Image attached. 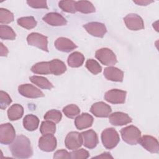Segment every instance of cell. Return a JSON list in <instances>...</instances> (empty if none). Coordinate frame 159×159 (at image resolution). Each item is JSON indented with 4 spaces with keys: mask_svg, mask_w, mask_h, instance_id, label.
<instances>
[{
    "mask_svg": "<svg viewBox=\"0 0 159 159\" xmlns=\"http://www.w3.org/2000/svg\"><path fill=\"white\" fill-rule=\"evenodd\" d=\"M9 149L12 156L17 158H28L32 157L33 150L29 139L25 135H18L11 143Z\"/></svg>",
    "mask_w": 159,
    "mask_h": 159,
    "instance_id": "1",
    "label": "cell"
},
{
    "mask_svg": "<svg viewBox=\"0 0 159 159\" xmlns=\"http://www.w3.org/2000/svg\"><path fill=\"white\" fill-rule=\"evenodd\" d=\"M101 140L104 147L110 150L117 145L120 137L118 132L114 128H107L101 134Z\"/></svg>",
    "mask_w": 159,
    "mask_h": 159,
    "instance_id": "2",
    "label": "cell"
},
{
    "mask_svg": "<svg viewBox=\"0 0 159 159\" xmlns=\"http://www.w3.org/2000/svg\"><path fill=\"white\" fill-rule=\"evenodd\" d=\"M120 134L123 140L129 145H136L141 137L140 130L134 125H129L120 130Z\"/></svg>",
    "mask_w": 159,
    "mask_h": 159,
    "instance_id": "3",
    "label": "cell"
},
{
    "mask_svg": "<svg viewBox=\"0 0 159 159\" xmlns=\"http://www.w3.org/2000/svg\"><path fill=\"white\" fill-rule=\"evenodd\" d=\"M95 57L104 65L111 66L117 62L115 53L107 48H102L98 50L95 53Z\"/></svg>",
    "mask_w": 159,
    "mask_h": 159,
    "instance_id": "4",
    "label": "cell"
},
{
    "mask_svg": "<svg viewBox=\"0 0 159 159\" xmlns=\"http://www.w3.org/2000/svg\"><path fill=\"white\" fill-rule=\"evenodd\" d=\"M16 136V131L10 123L1 124L0 126V142L1 144L9 145L11 144Z\"/></svg>",
    "mask_w": 159,
    "mask_h": 159,
    "instance_id": "5",
    "label": "cell"
},
{
    "mask_svg": "<svg viewBox=\"0 0 159 159\" xmlns=\"http://www.w3.org/2000/svg\"><path fill=\"white\" fill-rule=\"evenodd\" d=\"M27 41L29 45L36 47L43 51L48 52L47 37L41 34L32 32L27 37Z\"/></svg>",
    "mask_w": 159,
    "mask_h": 159,
    "instance_id": "6",
    "label": "cell"
},
{
    "mask_svg": "<svg viewBox=\"0 0 159 159\" xmlns=\"http://www.w3.org/2000/svg\"><path fill=\"white\" fill-rule=\"evenodd\" d=\"M127 92L118 89H112L107 91L104 94V99L114 104H123L125 101Z\"/></svg>",
    "mask_w": 159,
    "mask_h": 159,
    "instance_id": "7",
    "label": "cell"
},
{
    "mask_svg": "<svg viewBox=\"0 0 159 159\" xmlns=\"http://www.w3.org/2000/svg\"><path fill=\"white\" fill-rule=\"evenodd\" d=\"M126 27L131 30H139L144 29V23L142 17L137 14H129L124 18Z\"/></svg>",
    "mask_w": 159,
    "mask_h": 159,
    "instance_id": "8",
    "label": "cell"
},
{
    "mask_svg": "<svg viewBox=\"0 0 159 159\" xmlns=\"http://www.w3.org/2000/svg\"><path fill=\"white\" fill-rule=\"evenodd\" d=\"M18 91L22 96L28 98H37L44 96L43 92L32 84H24L18 87Z\"/></svg>",
    "mask_w": 159,
    "mask_h": 159,
    "instance_id": "9",
    "label": "cell"
},
{
    "mask_svg": "<svg viewBox=\"0 0 159 159\" xmlns=\"http://www.w3.org/2000/svg\"><path fill=\"white\" fill-rule=\"evenodd\" d=\"M83 27L90 35L102 38L107 32L105 25L98 22H91L83 25Z\"/></svg>",
    "mask_w": 159,
    "mask_h": 159,
    "instance_id": "10",
    "label": "cell"
},
{
    "mask_svg": "<svg viewBox=\"0 0 159 159\" xmlns=\"http://www.w3.org/2000/svg\"><path fill=\"white\" fill-rule=\"evenodd\" d=\"M139 143L147 151L152 153H158L159 145L157 139L151 135H145L140 138Z\"/></svg>",
    "mask_w": 159,
    "mask_h": 159,
    "instance_id": "11",
    "label": "cell"
},
{
    "mask_svg": "<svg viewBox=\"0 0 159 159\" xmlns=\"http://www.w3.org/2000/svg\"><path fill=\"white\" fill-rule=\"evenodd\" d=\"M57 139L53 134L43 135L39 140V147L44 152L53 151L57 147Z\"/></svg>",
    "mask_w": 159,
    "mask_h": 159,
    "instance_id": "12",
    "label": "cell"
},
{
    "mask_svg": "<svg viewBox=\"0 0 159 159\" xmlns=\"http://www.w3.org/2000/svg\"><path fill=\"white\" fill-rule=\"evenodd\" d=\"M65 144L68 149L72 150L78 149L83 144L81 134L78 132H69L65 139Z\"/></svg>",
    "mask_w": 159,
    "mask_h": 159,
    "instance_id": "13",
    "label": "cell"
},
{
    "mask_svg": "<svg viewBox=\"0 0 159 159\" xmlns=\"http://www.w3.org/2000/svg\"><path fill=\"white\" fill-rule=\"evenodd\" d=\"M111 111V106L102 101L93 104L90 109V112L98 117H107Z\"/></svg>",
    "mask_w": 159,
    "mask_h": 159,
    "instance_id": "14",
    "label": "cell"
},
{
    "mask_svg": "<svg viewBox=\"0 0 159 159\" xmlns=\"http://www.w3.org/2000/svg\"><path fill=\"white\" fill-rule=\"evenodd\" d=\"M83 139V145L89 148L93 149L98 144V137L96 132L93 130H88L81 133Z\"/></svg>",
    "mask_w": 159,
    "mask_h": 159,
    "instance_id": "15",
    "label": "cell"
},
{
    "mask_svg": "<svg viewBox=\"0 0 159 159\" xmlns=\"http://www.w3.org/2000/svg\"><path fill=\"white\" fill-rule=\"evenodd\" d=\"M109 122L116 126L126 125L132 122V118L127 114L122 112H115L110 114L109 117Z\"/></svg>",
    "mask_w": 159,
    "mask_h": 159,
    "instance_id": "16",
    "label": "cell"
},
{
    "mask_svg": "<svg viewBox=\"0 0 159 159\" xmlns=\"http://www.w3.org/2000/svg\"><path fill=\"white\" fill-rule=\"evenodd\" d=\"M43 20L52 26H63L67 24L66 19L57 12H49L43 17Z\"/></svg>",
    "mask_w": 159,
    "mask_h": 159,
    "instance_id": "17",
    "label": "cell"
},
{
    "mask_svg": "<svg viewBox=\"0 0 159 159\" xmlns=\"http://www.w3.org/2000/svg\"><path fill=\"white\" fill-rule=\"evenodd\" d=\"M54 45L58 50L63 52H70L77 48L76 45L74 42L65 37L58 38L55 40Z\"/></svg>",
    "mask_w": 159,
    "mask_h": 159,
    "instance_id": "18",
    "label": "cell"
},
{
    "mask_svg": "<svg viewBox=\"0 0 159 159\" xmlns=\"http://www.w3.org/2000/svg\"><path fill=\"white\" fill-rule=\"evenodd\" d=\"M104 76L109 81L122 82L124 78V72L114 66H109L104 69Z\"/></svg>",
    "mask_w": 159,
    "mask_h": 159,
    "instance_id": "19",
    "label": "cell"
},
{
    "mask_svg": "<svg viewBox=\"0 0 159 159\" xmlns=\"http://www.w3.org/2000/svg\"><path fill=\"white\" fill-rule=\"evenodd\" d=\"M94 119L88 113H82L75 119V125L78 130H83L91 127Z\"/></svg>",
    "mask_w": 159,
    "mask_h": 159,
    "instance_id": "20",
    "label": "cell"
},
{
    "mask_svg": "<svg viewBox=\"0 0 159 159\" xmlns=\"http://www.w3.org/2000/svg\"><path fill=\"white\" fill-rule=\"evenodd\" d=\"M50 69L51 74L58 76L66 71V66L62 61L58 59H53L50 61Z\"/></svg>",
    "mask_w": 159,
    "mask_h": 159,
    "instance_id": "21",
    "label": "cell"
},
{
    "mask_svg": "<svg viewBox=\"0 0 159 159\" xmlns=\"http://www.w3.org/2000/svg\"><path fill=\"white\" fill-rule=\"evenodd\" d=\"M39 124V118L33 114H28L25 116L23 119L24 127L29 131H34L36 130Z\"/></svg>",
    "mask_w": 159,
    "mask_h": 159,
    "instance_id": "22",
    "label": "cell"
},
{
    "mask_svg": "<svg viewBox=\"0 0 159 159\" xmlns=\"http://www.w3.org/2000/svg\"><path fill=\"white\" fill-rule=\"evenodd\" d=\"M84 61V55L79 52H75L71 53L67 60L68 64L69 66L72 68H78L83 64Z\"/></svg>",
    "mask_w": 159,
    "mask_h": 159,
    "instance_id": "23",
    "label": "cell"
},
{
    "mask_svg": "<svg viewBox=\"0 0 159 159\" xmlns=\"http://www.w3.org/2000/svg\"><path fill=\"white\" fill-rule=\"evenodd\" d=\"M24 114L23 107L18 104L11 106L7 110V116L10 120H17L20 119Z\"/></svg>",
    "mask_w": 159,
    "mask_h": 159,
    "instance_id": "24",
    "label": "cell"
},
{
    "mask_svg": "<svg viewBox=\"0 0 159 159\" xmlns=\"http://www.w3.org/2000/svg\"><path fill=\"white\" fill-rule=\"evenodd\" d=\"M30 81L42 89H51L53 86L47 78L40 76H32L29 78Z\"/></svg>",
    "mask_w": 159,
    "mask_h": 159,
    "instance_id": "25",
    "label": "cell"
},
{
    "mask_svg": "<svg viewBox=\"0 0 159 159\" xmlns=\"http://www.w3.org/2000/svg\"><path fill=\"white\" fill-rule=\"evenodd\" d=\"M31 71L35 74H51L50 69V61H41L37 63L31 67Z\"/></svg>",
    "mask_w": 159,
    "mask_h": 159,
    "instance_id": "26",
    "label": "cell"
},
{
    "mask_svg": "<svg viewBox=\"0 0 159 159\" xmlns=\"http://www.w3.org/2000/svg\"><path fill=\"white\" fill-rule=\"evenodd\" d=\"M76 11L83 14L93 13L96 11L93 4L88 1H76Z\"/></svg>",
    "mask_w": 159,
    "mask_h": 159,
    "instance_id": "27",
    "label": "cell"
},
{
    "mask_svg": "<svg viewBox=\"0 0 159 159\" xmlns=\"http://www.w3.org/2000/svg\"><path fill=\"white\" fill-rule=\"evenodd\" d=\"M16 37V34L11 27L6 25H0V37L1 39L13 40Z\"/></svg>",
    "mask_w": 159,
    "mask_h": 159,
    "instance_id": "28",
    "label": "cell"
},
{
    "mask_svg": "<svg viewBox=\"0 0 159 159\" xmlns=\"http://www.w3.org/2000/svg\"><path fill=\"white\" fill-rule=\"evenodd\" d=\"M17 22L19 25L26 29H32L37 25V21L33 16L19 18L17 20Z\"/></svg>",
    "mask_w": 159,
    "mask_h": 159,
    "instance_id": "29",
    "label": "cell"
},
{
    "mask_svg": "<svg viewBox=\"0 0 159 159\" xmlns=\"http://www.w3.org/2000/svg\"><path fill=\"white\" fill-rule=\"evenodd\" d=\"M40 131L42 135L55 134L56 131L55 123L50 120L43 121L40 127Z\"/></svg>",
    "mask_w": 159,
    "mask_h": 159,
    "instance_id": "30",
    "label": "cell"
},
{
    "mask_svg": "<svg viewBox=\"0 0 159 159\" xmlns=\"http://www.w3.org/2000/svg\"><path fill=\"white\" fill-rule=\"evenodd\" d=\"M58 6L64 12L69 13H75L76 1H60L58 2Z\"/></svg>",
    "mask_w": 159,
    "mask_h": 159,
    "instance_id": "31",
    "label": "cell"
},
{
    "mask_svg": "<svg viewBox=\"0 0 159 159\" xmlns=\"http://www.w3.org/2000/svg\"><path fill=\"white\" fill-rule=\"evenodd\" d=\"M63 112L67 117L73 119L80 114V109L78 106L72 104L63 107Z\"/></svg>",
    "mask_w": 159,
    "mask_h": 159,
    "instance_id": "32",
    "label": "cell"
},
{
    "mask_svg": "<svg viewBox=\"0 0 159 159\" xmlns=\"http://www.w3.org/2000/svg\"><path fill=\"white\" fill-rule=\"evenodd\" d=\"M62 117L61 112L58 110L52 109L47 111L44 115V119L46 120H50L54 123H58Z\"/></svg>",
    "mask_w": 159,
    "mask_h": 159,
    "instance_id": "33",
    "label": "cell"
},
{
    "mask_svg": "<svg viewBox=\"0 0 159 159\" xmlns=\"http://www.w3.org/2000/svg\"><path fill=\"white\" fill-rule=\"evenodd\" d=\"M86 67L93 75H97L101 72L102 67L99 63L93 59H88L86 62Z\"/></svg>",
    "mask_w": 159,
    "mask_h": 159,
    "instance_id": "34",
    "label": "cell"
},
{
    "mask_svg": "<svg viewBox=\"0 0 159 159\" xmlns=\"http://www.w3.org/2000/svg\"><path fill=\"white\" fill-rule=\"evenodd\" d=\"M14 20V15L9 10L1 8L0 9V23L9 24Z\"/></svg>",
    "mask_w": 159,
    "mask_h": 159,
    "instance_id": "35",
    "label": "cell"
},
{
    "mask_svg": "<svg viewBox=\"0 0 159 159\" xmlns=\"http://www.w3.org/2000/svg\"><path fill=\"white\" fill-rule=\"evenodd\" d=\"M70 156L73 159H86L89 157V153L87 150L81 148L74 150L70 153Z\"/></svg>",
    "mask_w": 159,
    "mask_h": 159,
    "instance_id": "36",
    "label": "cell"
},
{
    "mask_svg": "<svg viewBox=\"0 0 159 159\" xmlns=\"http://www.w3.org/2000/svg\"><path fill=\"white\" fill-rule=\"evenodd\" d=\"M12 102V99L9 95L3 91H0V108L1 109H5Z\"/></svg>",
    "mask_w": 159,
    "mask_h": 159,
    "instance_id": "37",
    "label": "cell"
},
{
    "mask_svg": "<svg viewBox=\"0 0 159 159\" xmlns=\"http://www.w3.org/2000/svg\"><path fill=\"white\" fill-rule=\"evenodd\" d=\"M27 3L28 5L33 8L39 9V8H45L48 9V6L47 1L44 0H30L27 1Z\"/></svg>",
    "mask_w": 159,
    "mask_h": 159,
    "instance_id": "38",
    "label": "cell"
},
{
    "mask_svg": "<svg viewBox=\"0 0 159 159\" xmlns=\"http://www.w3.org/2000/svg\"><path fill=\"white\" fill-rule=\"evenodd\" d=\"M53 158H71L70 153L65 150H59L55 152Z\"/></svg>",
    "mask_w": 159,
    "mask_h": 159,
    "instance_id": "39",
    "label": "cell"
},
{
    "mask_svg": "<svg viewBox=\"0 0 159 159\" xmlns=\"http://www.w3.org/2000/svg\"><path fill=\"white\" fill-rule=\"evenodd\" d=\"M8 49L6 47H5L3 43H1V57H6L8 54Z\"/></svg>",
    "mask_w": 159,
    "mask_h": 159,
    "instance_id": "40",
    "label": "cell"
},
{
    "mask_svg": "<svg viewBox=\"0 0 159 159\" xmlns=\"http://www.w3.org/2000/svg\"><path fill=\"white\" fill-rule=\"evenodd\" d=\"M134 2L136 3L138 5L140 6H147L148 4L153 2V1H134Z\"/></svg>",
    "mask_w": 159,
    "mask_h": 159,
    "instance_id": "41",
    "label": "cell"
},
{
    "mask_svg": "<svg viewBox=\"0 0 159 159\" xmlns=\"http://www.w3.org/2000/svg\"><path fill=\"white\" fill-rule=\"evenodd\" d=\"M95 158H112V157L110 155L109 153L105 152V153H102L101 155L95 157Z\"/></svg>",
    "mask_w": 159,
    "mask_h": 159,
    "instance_id": "42",
    "label": "cell"
}]
</instances>
